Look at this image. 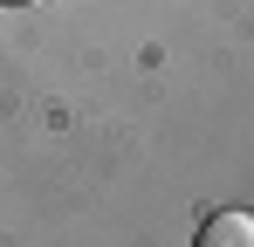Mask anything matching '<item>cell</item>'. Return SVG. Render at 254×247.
Instances as JSON below:
<instances>
[{"label": "cell", "instance_id": "2", "mask_svg": "<svg viewBox=\"0 0 254 247\" xmlns=\"http://www.w3.org/2000/svg\"><path fill=\"white\" fill-rule=\"evenodd\" d=\"M21 7H35V0H21Z\"/></svg>", "mask_w": 254, "mask_h": 247}, {"label": "cell", "instance_id": "1", "mask_svg": "<svg viewBox=\"0 0 254 247\" xmlns=\"http://www.w3.org/2000/svg\"><path fill=\"white\" fill-rule=\"evenodd\" d=\"M192 247H254V213H241V206L213 213L206 227H199V241H192Z\"/></svg>", "mask_w": 254, "mask_h": 247}]
</instances>
